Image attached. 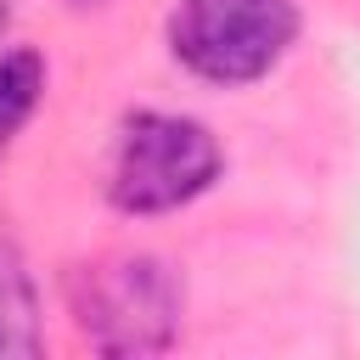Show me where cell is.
I'll use <instances>...</instances> for the list:
<instances>
[{
	"label": "cell",
	"mask_w": 360,
	"mask_h": 360,
	"mask_svg": "<svg viewBox=\"0 0 360 360\" xmlns=\"http://www.w3.org/2000/svg\"><path fill=\"white\" fill-rule=\"evenodd\" d=\"M39 326H34V287L17 264L11 248H0V354H34Z\"/></svg>",
	"instance_id": "5b68a950"
},
{
	"label": "cell",
	"mask_w": 360,
	"mask_h": 360,
	"mask_svg": "<svg viewBox=\"0 0 360 360\" xmlns=\"http://www.w3.org/2000/svg\"><path fill=\"white\" fill-rule=\"evenodd\" d=\"M219 141L208 124L180 112H135L124 118L107 163V197L118 214H169L197 202L219 180Z\"/></svg>",
	"instance_id": "6da1fadb"
},
{
	"label": "cell",
	"mask_w": 360,
	"mask_h": 360,
	"mask_svg": "<svg viewBox=\"0 0 360 360\" xmlns=\"http://www.w3.org/2000/svg\"><path fill=\"white\" fill-rule=\"evenodd\" d=\"M73 315L101 354H152L180 326V281L152 253L96 259L73 276Z\"/></svg>",
	"instance_id": "3957f363"
},
{
	"label": "cell",
	"mask_w": 360,
	"mask_h": 360,
	"mask_svg": "<svg viewBox=\"0 0 360 360\" xmlns=\"http://www.w3.org/2000/svg\"><path fill=\"white\" fill-rule=\"evenodd\" d=\"M6 22H11V0H0V34H6Z\"/></svg>",
	"instance_id": "8992f818"
},
{
	"label": "cell",
	"mask_w": 360,
	"mask_h": 360,
	"mask_svg": "<svg viewBox=\"0 0 360 360\" xmlns=\"http://www.w3.org/2000/svg\"><path fill=\"white\" fill-rule=\"evenodd\" d=\"M298 39V0H180L169 11V51L208 84L264 79Z\"/></svg>",
	"instance_id": "7a4b0ae2"
},
{
	"label": "cell",
	"mask_w": 360,
	"mask_h": 360,
	"mask_svg": "<svg viewBox=\"0 0 360 360\" xmlns=\"http://www.w3.org/2000/svg\"><path fill=\"white\" fill-rule=\"evenodd\" d=\"M45 90V62L39 51H6L0 56V152L17 141V129L34 118Z\"/></svg>",
	"instance_id": "277c9868"
}]
</instances>
